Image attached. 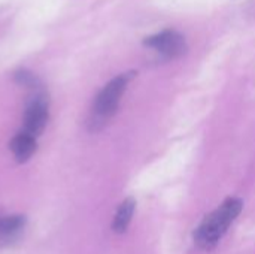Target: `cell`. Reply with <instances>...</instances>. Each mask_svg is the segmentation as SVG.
Returning <instances> with one entry per match:
<instances>
[{
  "instance_id": "6da1fadb",
  "label": "cell",
  "mask_w": 255,
  "mask_h": 254,
  "mask_svg": "<svg viewBox=\"0 0 255 254\" xmlns=\"http://www.w3.org/2000/svg\"><path fill=\"white\" fill-rule=\"evenodd\" d=\"M244 210L241 198H227L217 210L208 214L194 232V244L200 250H212Z\"/></svg>"
},
{
  "instance_id": "7a4b0ae2",
  "label": "cell",
  "mask_w": 255,
  "mask_h": 254,
  "mask_svg": "<svg viewBox=\"0 0 255 254\" xmlns=\"http://www.w3.org/2000/svg\"><path fill=\"white\" fill-rule=\"evenodd\" d=\"M133 76H134V72L121 73V75L115 76L114 79H111L100 90V93L94 99V103L91 108V115L88 118L90 130H93V132L100 130L115 115V112L120 106L121 97H123L128 82L133 79Z\"/></svg>"
},
{
  "instance_id": "3957f363",
  "label": "cell",
  "mask_w": 255,
  "mask_h": 254,
  "mask_svg": "<svg viewBox=\"0 0 255 254\" xmlns=\"http://www.w3.org/2000/svg\"><path fill=\"white\" fill-rule=\"evenodd\" d=\"M143 45L154 49L164 58H178L187 52V40L184 34L173 28H166L146 37Z\"/></svg>"
},
{
  "instance_id": "277c9868",
  "label": "cell",
  "mask_w": 255,
  "mask_h": 254,
  "mask_svg": "<svg viewBox=\"0 0 255 254\" xmlns=\"http://www.w3.org/2000/svg\"><path fill=\"white\" fill-rule=\"evenodd\" d=\"M24 127L22 132L31 135V136H37L40 135V132L45 129L46 121H48V106L46 102L42 96H34V99H31L24 111Z\"/></svg>"
},
{
  "instance_id": "5b68a950",
  "label": "cell",
  "mask_w": 255,
  "mask_h": 254,
  "mask_svg": "<svg viewBox=\"0 0 255 254\" xmlns=\"http://www.w3.org/2000/svg\"><path fill=\"white\" fill-rule=\"evenodd\" d=\"M9 148H10L13 157H15L18 162L24 163V162H27V160L33 156V153L36 151V138L21 130V132H18V133L13 136V139H12L10 144H9Z\"/></svg>"
},
{
  "instance_id": "8992f818",
  "label": "cell",
  "mask_w": 255,
  "mask_h": 254,
  "mask_svg": "<svg viewBox=\"0 0 255 254\" xmlns=\"http://www.w3.org/2000/svg\"><path fill=\"white\" fill-rule=\"evenodd\" d=\"M134 210H136V201L133 198H127L121 202L112 222V231L115 234H124L127 231L128 225L131 223Z\"/></svg>"
},
{
  "instance_id": "52a82bcc",
  "label": "cell",
  "mask_w": 255,
  "mask_h": 254,
  "mask_svg": "<svg viewBox=\"0 0 255 254\" xmlns=\"http://www.w3.org/2000/svg\"><path fill=\"white\" fill-rule=\"evenodd\" d=\"M25 219L22 216H4L0 217V240L15 238L24 228Z\"/></svg>"
}]
</instances>
